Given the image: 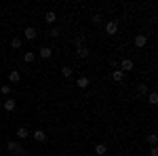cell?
Here are the masks:
<instances>
[{
  "label": "cell",
  "instance_id": "obj_16",
  "mask_svg": "<svg viewBox=\"0 0 158 156\" xmlns=\"http://www.w3.org/2000/svg\"><path fill=\"white\" fill-rule=\"evenodd\" d=\"M78 89H86V86H89V78H86V76H78Z\"/></svg>",
  "mask_w": 158,
  "mask_h": 156
},
{
  "label": "cell",
  "instance_id": "obj_2",
  "mask_svg": "<svg viewBox=\"0 0 158 156\" xmlns=\"http://www.w3.org/2000/svg\"><path fill=\"white\" fill-rule=\"evenodd\" d=\"M133 68H135L133 59H122L120 63H118V70H120L122 74H124V72H131V70H133Z\"/></svg>",
  "mask_w": 158,
  "mask_h": 156
},
{
  "label": "cell",
  "instance_id": "obj_7",
  "mask_svg": "<svg viewBox=\"0 0 158 156\" xmlns=\"http://www.w3.org/2000/svg\"><path fill=\"white\" fill-rule=\"evenodd\" d=\"M51 55H53V48H51V47H40V48H38V57H42V59H49Z\"/></svg>",
  "mask_w": 158,
  "mask_h": 156
},
{
  "label": "cell",
  "instance_id": "obj_22",
  "mask_svg": "<svg viewBox=\"0 0 158 156\" xmlns=\"http://www.w3.org/2000/svg\"><path fill=\"white\" fill-rule=\"evenodd\" d=\"M59 34H61V30L57 27V25H55V27H51V32H49V36H51V38H57Z\"/></svg>",
  "mask_w": 158,
  "mask_h": 156
},
{
  "label": "cell",
  "instance_id": "obj_26",
  "mask_svg": "<svg viewBox=\"0 0 158 156\" xmlns=\"http://www.w3.org/2000/svg\"><path fill=\"white\" fill-rule=\"evenodd\" d=\"M93 23H95V25L101 23V17H99V15H95V17H93Z\"/></svg>",
  "mask_w": 158,
  "mask_h": 156
},
{
  "label": "cell",
  "instance_id": "obj_15",
  "mask_svg": "<svg viewBox=\"0 0 158 156\" xmlns=\"http://www.w3.org/2000/svg\"><path fill=\"white\" fill-rule=\"evenodd\" d=\"M34 59H36V53H32V51L23 53V61L25 63H34Z\"/></svg>",
  "mask_w": 158,
  "mask_h": 156
},
{
  "label": "cell",
  "instance_id": "obj_20",
  "mask_svg": "<svg viewBox=\"0 0 158 156\" xmlns=\"http://www.w3.org/2000/svg\"><path fill=\"white\" fill-rule=\"evenodd\" d=\"M72 68H61V76H63V78H72Z\"/></svg>",
  "mask_w": 158,
  "mask_h": 156
},
{
  "label": "cell",
  "instance_id": "obj_6",
  "mask_svg": "<svg viewBox=\"0 0 158 156\" xmlns=\"http://www.w3.org/2000/svg\"><path fill=\"white\" fill-rule=\"evenodd\" d=\"M148 44V36L146 34H137V36H135V47L137 48H143Z\"/></svg>",
  "mask_w": 158,
  "mask_h": 156
},
{
  "label": "cell",
  "instance_id": "obj_9",
  "mask_svg": "<svg viewBox=\"0 0 158 156\" xmlns=\"http://www.w3.org/2000/svg\"><path fill=\"white\" fill-rule=\"evenodd\" d=\"M23 36L27 38V40H34V38L38 36V32H36V27H32V25H30V27H25V32H23Z\"/></svg>",
  "mask_w": 158,
  "mask_h": 156
},
{
  "label": "cell",
  "instance_id": "obj_12",
  "mask_svg": "<svg viewBox=\"0 0 158 156\" xmlns=\"http://www.w3.org/2000/svg\"><path fill=\"white\" fill-rule=\"evenodd\" d=\"M122 78H124V74L120 70H112V80L114 82H122Z\"/></svg>",
  "mask_w": 158,
  "mask_h": 156
},
{
  "label": "cell",
  "instance_id": "obj_25",
  "mask_svg": "<svg viewBox=\"0 0 158 156\" xmlns=\"http://www.w3.org/2000/svg\"><path fill=\"white\" fill-rule=\"evenodd\" d=\"M150 156H158V148H156V145L150 148Z\"/></svg>",
  "mask_w": 158,
  "mask_h": 156
},
{
  "label": "cell",
  "instance_id": "obj_28",
  "mask_svg": "<svg viewBox=\"0 0 158 156\" xmlns=\"http://www.w3.org/2000/svg\"><path fill=\"white\" fill-rule=\"evenodd\" d=\"M0 150H2V148H0Z\"/></svg>",
  "mask_w": 158,
  "mask_h": 156
},
{
  "label": "cell",
  "instance_id": "obj_10",
  "mask_svg": "<svg viewBox=\"0 0 158 156\" xmlns=\"http://www.w3.org/2000/svg\"><path fill=\"white\" fill-rule=\"evenodd\" d=\"M15 135H17V139H19V141H23V139H27V137H30V133H27V129H25V127H19Z\"/></svg>",
  "mask_w": 158,
  "mask_h": 156
},
{
  "label": "cell",
  "instance_id": "obj_21",
  "mask_svg": "<svg viewBox=\"0 0 158 156\" xmlns=\"http://www.w3.org/2000/svg\"><path fill=\"white\" fill-rule=\"evenodd\" d=\"M0 93L11 97V84H2V86H0Z\"/></svg>",
  "mask_w": 158,
  "mask_h": 156
},
{
  "label": "cell",
  "instance_id": "obj_11",
  "mask_svg": "<svg viewBox=\"0 0 158 156\" xmlns=\"http://www.w3.org/2000/svg\"><path fill=\"white\" fill-rule=\"evenodd\" d=\"M19 80H21V74L17 72V70H11V72H9V82L17 84V82H19Z\"/></svg>",
  "mask_w": 158,
  "mask_h": 156
},
{
  "label": "cell",
  "instance_id": "obj_14",
  "mask_svg": "<svg viewBox=\"0 0 158 156\" xmlns=\"http://www.w3.org/2000/svg\"><path fill=\"white\" fill-rule=\"evenodd\" d=\"M44 21H47V23H55V21H57V15H55L53 11L44 13Z\"/></svg>",
  "mask_w": 158,
  "mask_h": 156
},
{
  "label": "cell",
  "instance_id": "obj_13",
  "mask_svg": "<svg viewBox=\"0 0 158 156\" xmlns=\"http://www.w3.org/2000/svg\"><path fill=\"white\" fill-rule=\"evenodd\" d=\"M106 152H108V145H106V144H97V145H95V154H97V156H103Z\"/></svg>",
  "mask_w": 158,
  "mask_h": 156
},
{
  "label": "cell",
  "instance_id": "obj_1",
  "mask_svg": "<svg viewBox=\"0 0 158 156\" xmlns=\"http://www.w3.org/2000/svg\"><path fill=\"white\" fill-rule=\"evenodd\" d=\"M6 150H9L11 154H15V156H30V154H32V152H30V150H25V148L19 144L17 139H9V144H6Z\"/></svg>",
  "mask_w": 158,
  "mask_h": 156
},
{
  "label": "cell",
  "instance_id": "obj_18",
  "mask_svg": "<svg viewBox=\"0 0 158 156\" xmlns=\"http://www.w3.org/2000/svg\"><path fill=\"white\" fill-rule=\"evenodd\" d=\"M146 93H148V84H137V95L143 97Z\"/></svg>",
  "mask_w": 158,
  "mask_h": 156
},
{
  "label": "cell",
  "instance_id": "obj_17",
  "mask_svg": "<svg viewBox=\"0 0 158 156\" xmlns=\"http://www.w3.org/2000/svg\"><path fill=\"white\" fill-rule=\"evenodd\" d=\"M148 103H150V106H156V103H158V95L154 93V91L148 93Z\"/></svg>",
  "mask_w": 158,
  "mask_h": 156
},
{
  "label": "cell",
  "instance_id": "obj_5",
  "mask_svg": "<svg viewBox=\"0 0 158 156\" xmlns=\"http://www.w3.org/2000/svg\"><path fill=\"white\" fill-rule=\"evenodd\" d=\"M32 137H34V141H38V144H42V141H47V133L42 131V129H36V131L32 133Z\"/></svg>",
  "mask_w": 158,
  "mask_h": 156
},
{
  "label": "cell",
  "instance_id": "obj_23",
  "mask_svg": "<svg viewBox=\"0 0 158 156\" xmlns=\"http://www.w3.org/2000/svg\"><path fill=\"white\" fill-rule=\"evenodd\" d=\"M11 47L13 48H19V47H21V38H11Z\"/></svg>",
  "mask_w": 158,
  "mask_h": 156
},
{
  "label": "cell",
  "instance_id": "obj_24",
  "mask_svg": "<svg viewBox=\"0 0 158 156\" xmlns=\"http://www.w3.org/2000/svg\"><path fill=\"white\" fill-rule=\"evenodd\" d=\"M148 141H150V144H152V145H156V141H158L156 133H150V135H148Z\"/></svg>",
  "mask_w": 158,
  "mask_h": 156
},
{
  "label": "cell",
  "instance_id": "obj_27",
  "mask_svg": "<svg viewBox=\"0 0 158 156\" xmlns=\"http://www.w3.org/2000/svg\"><path fill=\"white\" fill-rule=\"evenodd\" d=\"M0 108H2V99H0Z\"/></svg>",
  "mask_w": 158,
  "mask_h": 156
},
{
  "label": "cell",
  "instance_id": "obj_3",
  "mask_svg": "<svg viewBox=\"0 0 158 156\" xmlns=\"http://www.w3.org/2000/svg\"><path fill=\"white\" fill-rule=\"evenodd\" d=\"M2 108L6 110V112H13V110L17 108V101L13 97H6V99H2Z\"/></svg>",
  "mask_w": 158,
  "mask_h": 156
},
{
  "label": "cell",
  "instance_id": "obj_8",
  "mask_svg": "<svg viewBox=\"0 0 158 156\" xmlns=\"http://www.w3.org/2000/svg\"><path fill=\"white\" fill-rule=\"evenodd\" d=\"M89 55H91V51H89L86 47H80V48H76V57H78V59H86Z\"/></svg>",
  "mask_w": 158,
  "mask_h": 156
},
{
  "label": "cell",
  "instance_id": "obj_19",
  "mask_svg": "<svg viewBox=\"0 0 158 156\" xmlns=\"http://www.w3.org/2000/svg\"><path fill=\"white\" fill-rule=\"evenodd\" d=\"M74 44H76V48L85 47V36H76V38H74Z\"/></svg>",
  "mask_w": 158,
  "mask_h": 156
},
{
  "label": "cell",
  "instance_id": "obj_4",
  "mask_svg": "<svg viewBox=\"0 0 158 156\" xmlns=\"http://www.w3.org/2000/svg\"><path fill=\"white\" fill-rule=\"evenodd\" d=\"M106 34H110V36L118 34V21H108L106 23Z\"/></svg>",
  "mask_w": 158,
  "mask_h": 156
}]
</instances>
